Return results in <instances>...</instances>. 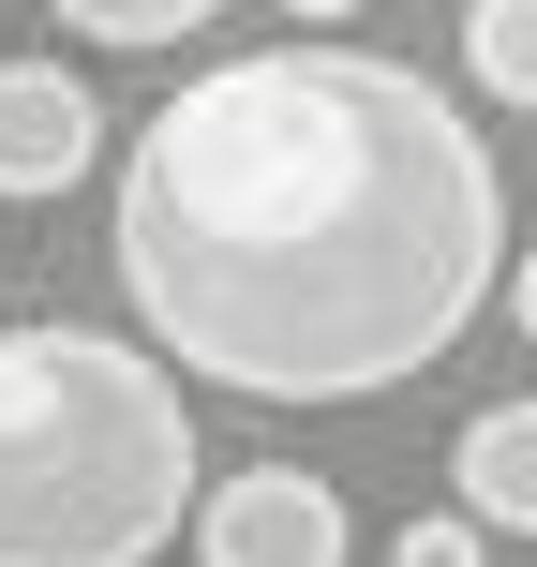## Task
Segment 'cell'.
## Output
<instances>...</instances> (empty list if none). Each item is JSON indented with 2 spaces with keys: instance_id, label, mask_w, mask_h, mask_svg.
<instances>
[{
  "instance_id": "3",
  "label": "cell",
  "mask_w": 537,
  "mask_h": 567,
  "mask_svg": "<svg viewBox=\"0 0 537 567\" xmlns=\"http://www.w3.org/2000/svg\"><path fill=\"white\" fill-rule=\"evenodd\" d=\"M359 523L313 463H239V478L195 493V567H343Z\"/></svg>"
},
{
  "instance_id": "9",
  "label": "cell",
  "mask_w": 537,
  "mask_h": 567,
  "mask_svg": "<svg viewBox=\"0 0 537 567\" xmlns=\"http://www.w3.org/2000/svg\"><path fill=\"white\" fill-rule=\"evenodd\" d=\"M508 313H523V343H537V255H508Z\"/></svg>"
},
{
  "instance_id": "10",
  "label": "cell",
  "mask_w": 537,
  "mask_h": 567,
  "mask_svg": "<svg viewBox=\"0 0 537 567\" xmlns=\"http://www.w3.org/2000/svg\"><path fill=\"white\" fill-rule=\"evenodd\" d=\"M343 16H359V0H283V30H343Z\"/></svg>"
},
{
  "instance_id": "6",
  "label": "cell",
  "mask_w": 537,
  "mask_h": 567,
  "mask_svg": "<svg viewBox=\"0 0 537 567\" xmlns=\"http://www.w3.org/2000/svg\"><path fill=\"white\" fill-rule=\"evenodd\" d=\"M463 75L537 120V0H478V16H463Z\"/></svg>"
},
{
  "instance_id": "1",
  "label": "cell",
  "mask_w": 537,
  "mask_h": 567,
  "mask_svg": "<svg viewBox=\"0 0 537 567\" xmlns=\"http://www.w3.org/2000/svg\"><path fill=\"white\" fill-rule=\"evenodd\" d=\"M105 255L195 389L373 403L508 284V179L433 75L373 45H255L149 105Z\"/></svg>"
},
{
  "instance_id": "4",
  "label": "cell",
  "mask_w": 537,
  "mask_h": 567,
  "mask_svg": "<svg viewBox=\"0 0 537 567\" xmlns=\"http://www.w3.org/2000/svg\"><path fill=\"white\" fill-rule=\"evenodd\" d=\"M105 165V105L60 60H0V195H75Z\"/></svg>"
},
{
  "instance_id": "7",
  "label": "cell",
  "mask_w": 537,
  "mask_h": 567,
  "mask_svg": "<svg viewBox=\"0 0 537 567\" xmlns=\"http://www.w3.org/2000/svg\"><path fill=\"white\" fill-rule=\"evenodd\" d=\"M60 30H90V45H179V30H209L225 0H45Z\"/></svg>"
},
{
  "instance_id": "5",
  "label": "cell",
  "mask_w": 537,
  "mask_h": 567,
  "mask_svg": "<svg viewBox=\"0 0 537 567\" xmlns=\"http://www.w3.org/2000/svg\"><path fill=\"white\" fill-rule=\"evenodd\" d=\"M448 493L493 523V538H537V403H493V419H463Z\"/></svg>"
},
{
  "instance_id": "2",
  "label": "cell",
  "mask_w": 537,
  "mask_h": 567,
  "mask_svg": "<svg viewBox=\"0 0 537 567\" xmlns=\"http://www.w3.org/2000/svg\"><path fill=\"white\" fill-rule=\"evenodd\" d=\"M195 493V403L165 343L75 313L0 329V567H149Z\"/></svg>"
},
{
  "instance_id": "8",
  "label": "cell",
  "mask_w": 537,
  "mask_h": 567,
  "mask_svg": "<svg viewBox=\"0 0 537 567\" xmlns=\"http://www.w3.org/2000/svg\"><path fill=\"white\" fill-rule=\"evenodd\" d=\"M389 567H493V523H478V508L448 493V508H419V523L389 538Z\"/></svg>"
}]
</instances>
